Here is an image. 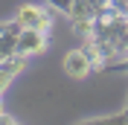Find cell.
Returning <instances> with one entry per match:
<instances>
[{
  "label": "cell",
  "instance_id": "1",
  "mask_svg": "<svg viewBox=\"0 0 128 125\" xmlns=\"http://www.w3.org/2000/svg\"><path fill=\"white\" fill-rule=\"evenodd\" d=\"M15 18H18V24L24 26V29H41V32H50V26H52L50 12H47L44 6H38V3H24V6H18Z\"/></svg>",
  "mask_w": 128,
  "mask_h": 125
},
{
  "label": "cell",
  "instance_id": "2",
  "mask_svg": "<svg viewBox=\"0 0 128 125\" xmlns=\"http://www.w3.org/2000/svg\"><path fill=\"white\" fill-rule=\"evenodd\" d=\"M64 73L70 78H76V82H82V78H88L90 73H93V64H90V58L79 50H70V52L64 55Z\"/></svg>",
  "mask_w": 128,
  "mask_h": 125
},
{
  "label": "cell",
  "instance_id": "3",
  "mask_svg": "<svg viewBox=\"0 0 128 125\" xmlns=\"http://www.w3.org/2000/svg\"><path fill=\"white\" fill-rule=\"evenodd\" d=\"M47 50V32L41 29H20V38H18V52L32 58V55H41Z\"/></svg>",
  "mask_w": 128,
  "mask_h": 125
},
{
  "label": "cell",
  "instance_id": "4",
  "mask_svg": "<svg viewBox=\"0 0 128 125\" xmlns=\"http://www.w3.org/2000/svg\"><path fill=\"white\" fill-rule=\"evenodd\" d=\"M20 29H24V26L18 24V18L0 20V61H3L6 55L18 52V38H20Z\"/></svg>",
  "mask_w": 128,
  "mask_h": 125
},
{
  "label": "cell",
  "instance_id": "5",
  "mask_svg": "<svg viewBox=\"0 0 128 125\" xmlns=\"http://www.w3.org/2000/svg\"><path fill=\"white\" fill-rule=\"evenodd\" d=\"M82 52L90 58L93 70H102V67H105V47L96 38H84V41H82Z\"/></svg>",
  "mask_w": 128,
  "mask_h": 125
},
{
  "label": "cell",
  "instance_id": "6",
  "mask_svg": "<svg viewBox=\"0 0 128 125\" xmlns=\"http://www.w3.org/2000/svg\"><path fill=\"white\" fill-rule=\"evenodd\" d=\"M26 64H29V58L26 55H20V52H12V55H6L3 61H0V67L9 73V76L15 78V76H20V73L26 70Z\"/></svg>",
  "mask_w": 128,
  "mask_h": 125
},
{
  "label": "cell",
  "instance_id": "7",
  "mask_svg": "<svg viewBox=\"0 0 128 125\" xmlns=\"http://www.w3.org/2000/svg\"><path fill=\"white\" fill-rule=\"evenodd\" d=\"M47 6H52L56 12H61V15H70L73 6H76V0H44Z\"/></svg>",
  "mask_w": 128,
  "mask_h": 125
},
{
  "label": "cell",
  "instance_id": "8",
  "mask_svg": "<svg viewBox=\"0 0 128 125\" xmlns=\"http://www.w3.org/2000/svg\"><path fill=\"white\" fill-rule=\"evenodd\" d=\"M9 84H12V76H9L3 67H0V96L6 93V87H9Z\"/></svg>",
  "mask_w": 128,
  "mask_h": 125
},
{
  "label": "cell",
  "instance_id": "9",
  "mask_svg": "<svg viewBox=\"0 0 128 125\" xmlns=\"http://www.w3.org/2000/svg\"><path fill=\"white\" fill-rule=\"evenodd\" d=\"M15 122H18V119H15V116H9L6 110L0 114V125H15Z\"/></svg>",
  "mask_w": 128,
  "mask_h": 125
},
{
  "label": "cell",
  "instance_id": "10",
  "mask_svg": "<svg viewBox=\"0 0 128 125\" xmlns=\"http://www.w3.org/2000/svg\"><path fill=\"white\" fill-rule=\"evenodd\" d=\"M114 70H122V73H128V55H125V58H120V61L114 64Z\"/></svg>",
  "mask_w": 128,
  "mask_h": 125
},
{
  "label": "cell",
  "instance_id": "11",
  "mask_svg": "<svg viewBox=\"0 0 128 125\" xmlns=\"http://www.w3.org/2000/svg\"><path fill=\"white\" fill-rule=\"evenodd\" d=\"M122 114H125V122H128V99H125V110H122Z\"/></svg>",
  "mask_w": 128,
  "mask_h": 125
},
{
  "label": "cell",
  "instance_id": "12",
  "mask_svg": "<svg viewBox=\"0 0 128 125\" xmlns=\"http://www.w3.org/2000/svg\"><path fill=\"white\" fill-rule=\"evenodd\" d=\"M0 114H3V96H0Z\"/></svg>",
  "mask_w": 128,
  "mask_h": 125
},
{
  "label": "cell",
  "instance_id": "13",
  "mask_svg": "<svg viewBox=\"0 0 128 125\" xmlns=\"http://www.w3.org/2000/svg\"><path fill=\"white\" fill-rule=\"evenodd\" d=\"M125 15H128V9H125Z\"/></svg>",
  "mask_w": 128,
  "mask_h": 125
}]
</instances>
